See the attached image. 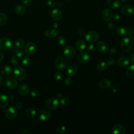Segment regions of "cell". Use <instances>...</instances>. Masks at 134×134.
I'll return each instance as SVG.
<instances>
[{
    "label": "cell",
    "mask_w": 134,
    "mask_h": 134,
    "mask_svg": "<svg viewBox=\"0 0 134 134\" xmlns=\"http://www.w3.org/2000/svg\"><path fill=\"white\" fill-rule=\"evenodd\" d=\"M132 41L130 37H126L123 38L120 42V47L121 49L124 52L130 51L132 48Z\"/></svg>",
    "instance_id": "6da1fadb"
},
{
    "label": "cell",
    "mask_w": 134,
    "mask_h": 134,
    "mask_svg": "<svg viewBox=\"0 0 134 134\" xmlns=\"http://www.w3.org/2000/svg\"><path fill=\"white\" fill-rule=\"evenodd\" d=\"M68 62L65 58L60 56L56 58L55 60V68L59 71H63L68 66Z\"/></svg>",
    "instance_id": "7a4b0ae2"
},
{
    "label": "cell",
    "mask_w": 134,
    "mask_h": 134,
    "mask_svg": "<svg viewBox=\"0 0 134 134\" xmlns=\"http://www.w3.org/2000/svg\"><path fill=\"white\" fill-rule=\"evenodd\" d=\"M13 74L16 79L21 81L24 80L26 77L27 72L24 68L21 66H16L14 69Z\"/></svg>",
    "instance_id": "3957f363"
},
{
    "label": "cell",
    "mask_w": 134,
    "mask_h": 134,
    "mask_svg": "<svg viewBox=\"0 0 134 134\" xmlns=\"http://www.w3.org/2000/svg\"><path fill=\"white\" fill-rule=\"evenodd\" d=\"M13 46L12 40L7 37H3L0 39V50L6 51L9 50Z\"/></svg>",
    "instance_id": "277c9868"
},
{
    "label": "cell",
    "mask_w": 134,
    "mask_h": 134,
    "mask_svg": "<svg viewBox=\"0 0 134 134\" xmlns=\"http://www.w3.org/2000/svg\"><path fill=\"white\" fill-rule=\"evenodd\" d=\"M64 55L66 59L69 60H72L75 57L76 51L74 48L72 46H66L63 51Z\"/></svg>",
    "instance_id": "5b68a950"
},
{
    "label": "cell",
    "mask_w": 134,
    "mask_h": 134,
    "mask_svg": "<svg viewBox=\"0 0 134 134\" xmlns=\"http://www.w3.org/2000/svg\"><path fill=\"white\" fill-rule=\"evenodd\" d=\"M85 38L88 42L93 43L98 39L99 34L96 31H90L86 34Z\"/></svg>",
    "instance_id": "8992f818"
},
{
    "label": "cell",
    "mask_w": 134,
    "mask_h": 134,
    "mask_svg": "<svg viewBox=\"0 0 134 134\" xmlns=\"http://www.w3.org/2000/svg\"><path fill=\"white\" fill-rule=\"evenodd\" d=\"M45 105L47 108L51 110L56 109L59 106V102L55 98H49L46 101Z\"/></svg>",
    "instance_id": "52a82bcc"
},
{
    "label": "cell",
    "mask_w": 134,
    "mask_h": 134,
    "mask_svg": "<svg viewBox=\"0 0 134 134\" xmlns=\"http://www.w3.org/2000/svg\"><path fill=\"white\" fill-rule=\"evenodd\" d=\"M36 44L32 42H28L25 47V52L28 55H33L36 51Z\"/></svg>",
    "instance_id": "ba28073f"
},
{
    "label": "cell",
    "mask_w": 134,
    "mask_h": 134,
    "mask_svg": "<svg viewBox=\"0 0 134 134\" xmlns=\"http://www.w3.org/2000/svg\"><path fill=\"white\" fill-rule=\"evenodd\" d=\"M90 58V55L87 51H82L77 57V60L80 63H86Z\"/></svg>",
    "instance_id": "9c48e42d"
},
{
    "label": "cell",
    "mask_w": 134,
    "mask_h": 134,
    "mask_svg": "<svg viewBox=\"0 0 134 134\" xmlns=\"http://www.w3.org/2000/svg\"><path fill=\"white\" fill-rule=\"evenodd\" d=\"M6 85L10 88H15L18 85L17 80L13 76H8L5 80Z\"/></svg>",
    "instance_id": "30bf717a"
},
{
    "label": "cell",
    "mask_w": 134,
    "mask_h": 134,
    "mask_svg": "<svg viewBox=\"0 0 134 134\" xmlns=\"http://www.w3.org/2000/svg\"><path fill=\"white\" fill-rule=\"evenodd\" d=\"M17 114V111L16 107H8L5 111V116L9 119H14Z\"/></svg>",
    "instance_id": "8fae6325"
},
{
    "label": "cell",
    "mask_w": 134,
    "mask_h": 134,
    "mask_svg": "<svg viewBox=\"0 0 134 134\" xmlns=\"http://www.w3.org/2000/svg\"><path fill=\"white\" fill-rule=\"evenodd\" d=\"M50 112L47 109H41L38 113V117L43 121H47L51 118Z\"/></svg>",
    "instance_id": "7c38bea8"
},
{
    "label": "cell",
    "mask_w": 134,
    "mask_h": 134,
    "mask_svg": "<svg viewBox=\"0 0 134 134\" xmlns=\"http://www.w3.org/2000/svg\"><path fill=\"white\" fill-rule=\"evenodd\" d=\"M18 92L22 96H26L29 93L28 86L25 83H21L18 87Z\"/></svg>",
    "instance_id": "4fadbf2b"
},
{
    "label": "cell",
    "mask_w": 134,
    "mask_h": 134,
    "mask_svg": "<svg viewBox=\"0 0 134 134\" xmlns=\"http://www.w3.org/2000/svg\"><path fill=\"white\" fill-rule=\"evenodd\" d=\"M112 132L114 134H124L125 133V128L122 125L117 124L113 126Z\"/></svg>",
    "instance_id": "5bb4252c"
},
{
    "label": "cell",
    "mask_w": 134,
    "mask_h": 134,
    "mask_svg": "<svg viewBox=\"0 0 134 134\" xmlns=\"http://www.w3.org/2000/svg\"><path fill=\"white\" fill-rule=\"evenodd\" d=\"M102 17L105 21H109L113 17V12L109 8H105L102 12Z\"/></svg>",
    "instance_id": "9a60e30c"
},
{
    "label": "cell",
    "mask_w": 134,
    "mask_h": 134,
    "mask_svg": "<svg viewBox=\"0 0 134 134\" xmlns=\"http://www.w3.org/2000/svg\"><path fill=\"white\" fill-rule=\"evenodd\" d=\"M121 13L126 16H130L133 14L134 10L133 7L130 5H125L121 8Z\"/></svg>",
    "instance_id": "2e32d148"
},
{
    "label": "cell",
    "mask_w": 134,
    "mask_h": 134,
    "mask_svg": "<svg viewBox=\"0 0 134 134\" xmlns=\"http://www.w3.org/2000/svg\"><path fill=\"white\" fill-rule=\"evenodd\" d=\"M50 16L53 20L58 21L61 19L62 17V13L59 9H54L51 11Z\"/></svg>",
    "instance_id": "e0dca14e"
},
{
    "label": "cell",
    "mask_w": 134,
    "mask_h": 134,
    "mask_svg": "<svg viewBox=\"0 0 134 134\" xmlns=\"http://www.w3.org/2000/svg\"><path fill=\"white\" fill-rule=\"evenodd\" d=\"M96 49L98 52L103 53L106 51L107 45L104 42L99 41L96 43Z\"/></svg>",
    "instance_id": "ac0fdd59"
},
{
    "label": "cell",
    "mask_w": 134,
    "mask_h": 134,
    "mask_svg": "<svg viewBox=\"0 0 134 134\" xmlns=\"http://www.w3.org/2000/svg\"><path fill=\"white\" fill-rule=\"evenodd\" d=\"M78 71V67L75 64H72L68 67L66 70V74L70 76L75 75Z\"/></svg>",
    "instance_id": "d6986e66"
},
{
    "label": "cell",
    "mask_w": 134,
    "mask_h": 134,
    "mask_svg": "<svg viewBox=\"0 0 134 134\" xmlns=\"http://www.w3.org/2000/svg\"><path fill=\"white\" fill-rule=\"evenodd\" d=\"M9 104V98L8 96L4 94L0 95V108H3L8 106Z\"/></svg>",
    "instance_id": "ffe728a7"
},
{
    "label": "cell",
    "mask_w": 134,
    "mask_h": 134,
    "mask_svg": "<svg viewBox=\"0 0 134 134\" xmlns=\"http://www.w3.org/2000/svg\"><path fill=\"white\" fill-rule=\"evenodd\" d=\"M117 62L119 66L125 67L129 64V60L127 57L123 56L119 58L117 60Z\"/></svg>",
    "instance_id": "44dd1931"
},
{
    "label": "cell",
    "mask_w": 134,
    "mask_h": 134,
    "mask_svg": "<svg viewBox=\"0 0 134 134\" xmlns=\"http://www.w3.org/2000/svg\"><path fill=\"white\" fill-rule=\"evenodd\" d=\"M126 75L128 79L134 80V64L130 65L126 70Z\"/></svg>",
    "instance_id": "7402d4cb"
},
{
    "label": "cell",
    "mask_w": 134,
    "mask_h": 134,
    "mask_svg": "<svg viewBox=\"0 0 134 134\" xmlns=\"http://www.w3.org/2000/svg\"><path fill=\"white\" fill-rule=\"evenodd\" d=\"M107 5L110 8L116 9L119 8L120 3L119 0H107Z\"/></svg>",
    "instance_id": "603a6c76"
},
{
    "label": "cell",
    "mask_w": 134,
    "mask_h": 134,
    "mask_svg": "<svg viewBox=\"0 0 134 134\" xmlns=\"http://www.w3.org/2000/svg\"><path fill=\"white\" fill-rule=\"evenodd\" d=\"M1 73L4 76H8L12 73V69L9 65H4L1 69Z\"/></svg>",
    "instance_id": "cb8c5ba5"
},
{
    "label": "cell",
    "mask_w": 134,
    "mask_h": 134,
    "mask_svg": "<svg viewBox=\"0 0 134 134\" xmlns=\"http://www.w3.org/2000/svg\"><path fill=\"white\" fill-rule=\"evenodd\" d=\"M116 34L120 37H124L127 35L126 29L121 26H118L116 28Z\"/></svg>",
    "instance_id": "d4e9b609"
},
{
    "label": "cell",
    "mask_w": 134,
    "mask_h": 134,
    "mask_svg": "<svg viewBox=\"0 0 134 134\" xmlns=\"http://www.w3.org/2000/svg\"><path fill=\"white\" fill-rule=\"evenodd\" d=\"M86 46V42L83 39L78 40L75 43V48L78 50H84Z\"/></svg>",
    "instance_id": "484cf974"
},
{
    "label": "cell",
    "mask_w": 134,
    "mask_h": 134,
    "mask_svg": "<svg viewBox=\"0 0 134 134\" xmlns=\"http://www.w3.org/2000/svg\"><path fill=\"white\" fill-rule=\"evenodd\" d=\"M58 35V32L55 29H50L44 31V35L48 38H54L56 37Z\"/></svg>",
    "instance_id": "4316f807"
},
{
    "label": "cell",
    "mask_w": 134,
    "mask_h": 134,
    "mask_svg": "<svg viewBox=\"0 0 134 134\" xmlns=\"http://www.w3.org/2000/svg\"><path fill=\"white\" fill-rule=\"evenodd\" d=\"M111 82L107 79L102 80L99 82V86L102 88H107L110 86Z\"/></svg>",
    "instance_id": "83f0119b"
},
{
    "label": "cell",
    "mask_w": 134,
    "mask_h": 134,
    "mask_svg": "<svg viewBox=\"0 0 134 134\" xmlns=\"http://www.w3.org/2000/svg\"><path fill=\"white\" fill-rule=\"evenodd\" d=\"M14 10L15 13L18 15H23L26 12V8L24 6L19 5L16 6Z\"/></svg>",
    "instance_id": "f1b7e54d"
},
{
    "label": "cell",
    "mask_w": 134,
    "mask_h": 134,
    "mask_svg": "<svg viewBox=\"0 0 134 134\" xmlns=\"http://www.w3.org/2000/svg\"><path fill=\"white\" fill-rule=\"evenodd\" d=\"M26 115L30 118L34 117L36 115V110L32 108H29L26 109Z\"/></svg>",
    "instance_id": "f546056e"
},
{
    "label": "cell",
    "mask_w": 134,
    "mask_h": 134,
    "mask_svg": "<svg viewBox=\"0 0 134 134\" xmlns=\"http://www.w3.org/2000/svg\"><path fill=\"white\" fill-rule=\"evenodd\" d=\"M96 68L99 71H103L106 68V63L103 61L99 62L96 64Z\"/></svg>",
    "instance_id": "4dcf8cb0"
},
{
    "label": "cell",
    "mask_w": 134,
    "mask_h": 134,
    "mask_svg": "<svg viewBox=\"0 0 134 134\" xmlns=\"http://www.w3.org/2000/svg\"><path fill=\"white\" fill-rule=\"evenodd\" d=\"M7 20L6 15L3 13H0V26L4 25Z\"/></svg>",
    "instance_id": "1f68e13d"
},
{
    "label": "cell",
    "mask_w": 134,
    "mask_h": 134,
    "mask_svg": "<svg viewBox=\"0 0 134 134\" xmlns=\"http://www.w3.org/2000/svg\"><path fill=\"white\" fill-rule=\"evenodd\" d=\"M25 42L22 39H18L15 41V46L18 48H21L24 46Z\"/></svg>",
    "instance_id": "d6a6232c"
},
{
    "label": "cell",
    "mask_w": 134,
    "mask_h": 134,
    "mask_svg": "<svg viewBox=\"0 0 134 134\" xmlns=\"http://www.w3.org/2000/svg\"><path fill=\"white\" fill-rule=\"evenodd\" d=\"M21 63L24 66H27L30 64V60L27 56H25L21 59Z\"/></svg>",
    "instance_id": "836d02e7"
},
{
    "label": "cell",
    "mask_w": 134,
    "mask_h": 134,
    "mask_svg": "<svg viewBox=\"0 0 134 134\" xmlns=\"http://www.w3.org/2000/svg\"><path fill=\"white\" fill-rule=\"evenodd\" d=\"M58 43L61 45V46H64L65 45L66 43V42H67V40H66V38L63 36H61L60 37H58Z\"/></svg>",
    "instance_id": "e575fe53"
},
{
    "label": "cell",
    "mask_w": 134,
    "mask_h": 134,
    "mask_svg": "<svg viewBox=\"0 0 134 134\" xmlns=\"http://www.w3.org/2000/svg\"><path fill=\"white\" fill-rule=\"evenodd\" d=\"M60 102L63 106H68L69 105L70 101L69 98H68V97H64L60 99Z\"/></svg>",
    "instance_id": "d590c367"
},
{
    "label": "cell",
    "mask_w": 134,
    "mask_h": 134,
    "mask_svg": "<svg viewBox=\"0 0 134 134\" xmlns=\"http://www.w3.org/2000/svg\"><path fill=\"white\" fill-rule=\"evenodd\" d=\"M66 131V128L65 126L62 125L58 126L56 129V131L59 134L64 133Z\"/></svg>",
    "instance_id": "8d00e7d4"
},
{
    "label": "cell",
    "mask_w": 134,
    "mask_h": 134,
    "mask_svg": "<svg viewBox=\"0 0 134 134\" xmlns=\"http://www.w3.org/2000/svg\"><path fill=\"white\" fill-rule=\"evenodd\" d=\"M10 62L12 65H16L17 64H18L19 62L18 57L16 55H12L10 59Z\"/></svg>",
    "instance_id": "74e56055"
},
{
    "label": "cell",
    "mask_w": 134,
    "mask_h": 134,
    "mask_svg": "<svg viewBox=\"0 0 134 134\" xmlns=\"http://www.w3.org/2000/svg\"><path fill=\"white\" fill-rule=\"evenodd\" d=\"M25 53V51L23 49H18L15 52V54L18 58H20L24 55Z\"/></svg>",
    "instance_id": "f35d334b"
},
{
    "label": "cell",
    "mask_w": 134,
    "mask_h": 134,
    "mask_svg": "<svg viewBox=\"0 0 134 134\" xmlns=\"http://www.w3.org/2000/svg\"><path fill=\"white\" fill-rule=\"evenodd\" d=\"M62 74L59 71H57L55 73L54 75V79L57 80V81H60L61 79H62Z\"/></svg>",
    "instance_id": "ab89813d"
},
{
    "label": "cell",
    "mask_w": 134,
    "mask_h": 134,
    "mask_svg": "<svg viewBox=\"0 0 134 134\" xmlns=\"http://www.w3.org/2000/svg\"><path fill=\"white\" fill-rule=\"evenodd\" d=\"M47 4L50 7H54L56 6L55 0H47Z\"/></svg>",
    "instance_id": "60d3db41"
},
{
    "label": "cell",
    "mask_w": 134,
    "mask_h": 134,
    "mask_svg": "<svg viewBox=\"0 0 134 134\" xmlns=\"http://www.w3.org/2000/svg\"><path fill=\"white\" fill-rule=\"evenodd\" d=\"M30 95L33 97H36L39 95L38 91L36 89H32L30 92Z\"/></svg>",
    "instance_id": "b9f144b4"
},
{
    "label": "cell",
    "mask_w": 134,
    "mask_h": 134,
    "mask_svg": "<svg viewBox=\"0 0 134 134\" xmlns=\"http://www.w3.org/2000/svg\"><path fill=\"white\" fill-rule=\"evenodd\" d=\"M87 50L88 51V52L91 53H93L95 51V47L92 44L88 45L87 47Z\"/></svg>",
    "instance_id": "7bdbcfd3"
},
{
    "label": "cell",
    "mask_w": 134,
    "mask_h": 134,
    "mask_svg": "<svg viewBox=\"0 0 134 134\" xmlns=\"http://www.w3.org/2000/svg\"><path fill=\"white\" fill-rule=\"evenodd\" d=\"M117 49L116 48H114V47H112V48H110L108 51V53L110 55H115V54H116L117 53Z\"/></svg>",
    "instance_id": "ee69618b"
},
{
    "label": "cell",
    "mask_w": 134,
    "mask_h": 134,
    "mask_svg": "<svg viewBox=\"0 0 134 134\" xmlns=\"http://www.w3.org/2000/svg\"><path fill=\"white\" fill-rule=\"evenodd\" d=\"M73 81L71 77H66L64 80V84L67 86H70L72 84Z\"/></svg>",
    "instance_id": "f6af8a7d"
},
{
    "label": "cell",
    "mask_w": 134,
    "mask_h": 134,
    "mask_svg": "<svg viewBox=\"0 0 134 134\" xmlns=\"http://www.w3.org/2000/svg\"><path fill=\"white\" fill-rule=\"evenodd\" d=\"M31 0H21L23 4L26 7H28L31 4Z\"/></svg>",
    "instance_id": "bcb514c9"
},
{
    "label": "cell",
    "mask_w": 134,
    "mask_h": 134,
    "mask_svg": "<svg viewBox=\"0 0 134 134\" xmlns=\"http://www.w3.org/2000/svg\"><path fill=\"white\" fill-rule=\"evenodd\" d=\"M114 60L113 59V58H109L107 59L106 63L108 65H111L114 64Z\"/></svg>",
    "instance_id": "7dc6e473"
},
{
    "label": "cell",
    "mask_w": 134,
    "mask_h": 134,
    "mask_svg": "<svg viewBox=\"0 0 134 134\" xmlns=\"http://www.w3.org/2000/svg\"><path fill=\"white\" fill-rule=\"evenodd\" d=\"M77 32L80 35H84L85 34V30L83 28H79L77 30Z\"/></svg>",
    "instance_id": "c3c4849f"
},
{
    "label": "cell",
    "mask_w": 134,
    "mask_h": 134,
    "mask_svg": "<svg viewBox=\"0 0 134 134\" xmlns=\"http://www.w3.org/2000/svg\"><path fill=\"white\" fill-rule=\"evenodd\" d=\"M108 27L110 30H114V29H115V24H114L113 22L110 21L108 24Z\"/></svg>",
    "instance_id": "681fc988"
},
{
    "label": "cell",
    "mask_w": 134,
    "mask_h": 134,
    "mask_svg": "<svg viewBox=\"0 0 134 134\" xmlns=\"http://www.w3.org/2000/svg\"><path fill=\"white\" fill-rule=\"evenodd\" d=\"M15 107L16 109H20L23 107V103L20 102H18L16 104Z\"/></svg>",
    "instance_id": "f907efd6"
},
{
    "label": "cell",
    "mask_w": 134,
    "mask_h": 134,
    "mask_svg": "<svg viewBox=\"0 0 134 134\" xmlns=\"http://www.w3.org/2000/svg\"><path fill=\"white\" fill-rule=\"evenodd\" d=\"M133 30L131 28H129L128 29V31H127V34H128V35L130 36V38L132 37V35H133Z\"/></svg>",
    "instance_id": "816d5d0a"
},
{
    "label": "cell",
    "mask_w": 134,
    "mask_h": 134,
    "mask_svg": "<svg viewBox=\"0 0 134 134\" xmlns=\"http://www.w3.org/2000/svg\"><path fill=\"white\" fill-rule=\"evenodd\" d=\"M120 18V16L118 14H115L113 16V19L115 21H118Z\"/></svg>",
    "instance_id": "f5cc1de1"
},
{
    "label": "cell",
    "mask_w": 134,
    "mask_h": 134,
    "mask_svg": "<svg viewBox=\"0 0 134 134\" xmlns=\"http://www.w3.org/2000/svg\"><path fill=\"white\" fill-rule=\"evenodd\" d=\"M31 132L28 130V129H25L22 132H21V134H31Z\"/></svg>",
    "instance_id": "db71d44e"
},
{
    "label": "cell",
    "mask_w": 134,
    "mask_h": 134,
    "mask_svg": "<svg viewBox=\"0 0 134 134\" xmlns=\"http://www.w3.org/2000/svg\"><path fill=\"white\" fill-rule=\"evenodd\" d=\"M62 96V93H60V92L57 93L56 94V95H55V97H56V98H57V99L61 98Z\"/></svg>",
    "instance_id": "11a10c76"
},
{
    "label": "cell",
    "mask_w": 134,
    "mask_h": 134,
    "mask_svg": "<svg viewBox=\"0 0 134 134\" xmlns=\"http://www.w3.org/2000/svg\"><path fill=\"white\" fill-rule=\"evenodd\" d=\"M130 60L131 61L134 63V51L132 52L130 55Z\"/></svg>",
    "instance_id": "9f6ffc18"
},
{
    "label": "cell",
    "mask_w": 134,
    "mask_h": 134,
    "mask_svg": "<svg viewBox=\"0 0 134 134\" xmlns=\"http://www.w3.org/2000/svg\"><path fill=\"white\" fill-rule=\"evenodd\" d=\"M110 90H111V92H113V93H116V92H117V88H116V87H115V86H112L111 87Z\"/></svg>",
    "instance_id": "6f0895ef"
},
{
    "label": "cell",
    "mask_w": 134,
    "mask_h": 134,
    "mask_svg": "<svg viewBox=\"0 0 134 134\" xmlns=\"http://www.w3.org/2000/svg\"><path fill=\"white\" fill-rule=\"evenodd\" d=\"M4 59V54L3 53L0 51V62L3 60Z\"/></svg>",
    "instance_id": "680465c9"
},
{
    "label": "cell",
    "mask_w": 134,
    "mask_h": 134,
    "mask_svg": "<svg viewBox=\"0 0 134 134\" xmlns=\"http://www.w3.org/2000/svg\"><path fill=\"white\" fill-rule=\"evenodd\" d=\"M4 81V79L2 76H0V85L2 84Z\"/></svg>",
    "instance_id": "91938a15"
},
{
    "label": "cell",
    "mask_w": 134,
    "mask_h": 134,
    "mask_svg": "<svg viewBox=\"0 0 134 134\" xmlns=\"http://www.w3.org/2000/svg\"><path fill=\"white\" fill-rule=\"evenodd\" d=\"M129 0H121V2L122 3H126L127 2H128Z\"/></svg>",
    "instance_id": "94428289"
},
{
    "label": "cell",
    "mask_w": 134,
    "mask_h": 134,
    "mask_svg": "<svg viewBox=\"0 0 134 134\" xmlns=\"http://www.w3.org/2000/svg\"><path fill=\"white\" fill-rule=\"evenodd\" d=\"M133 16H134V12H133Z\"/></svg>",
    "instance_id": "6125c7cd"
},
{
    "label": "cell",
    "mask_w": 134,
    "mask_h": 134,
    "mask_svg": "<svg viewBox=\"0 0 134 134\" xmlns=\"http://www.w3.org/2000/svg\"><path fill=\"white\" fill-rule=\"evenodd\" d=\"M65 1H70V0H65Z\"/></svg>",
    "instance_id": "be15d7a7"
}]
</instances>
